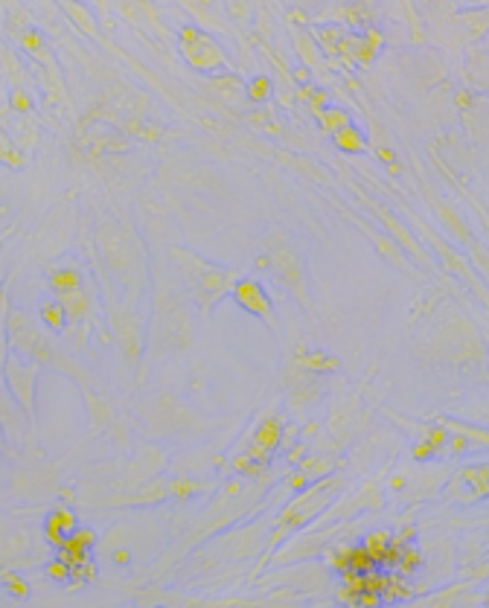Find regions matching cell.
I'll return each mask as SVG.
<instances>
[{
	"instance_id": "obj_1",
	"label": "cell",
	"mask_w": 489,
	"mask_h": 608,
	"mask_svg": "<svg viewBox=\"0 0 489 608\" xmlns=\"http://www.w3.org/2000/svg\"><path fill=\"white\" fill-rule=\"evenodd\" d=\"M175 257H181L178 259L181 265L192 268V271H187V279L192 285L195 300L201 303V309H210L213 300H222L227 291L234 288V279H236L234 271H218V268H213V265H204L195 257H190V253H181V250H175Z\"/></svg>"
},
{
	"instance_id": "obj_2",
	"label": "cell",
	"mask_w": 489,
	"mask_h": 608,
	"mask_svg": "<svg viewBox=\"0 0 489 608\" xmlns=\"http://www.w3.org/2000/svg\"><path fill=\"white\" fill-rule=\"evenodd\" d=\"M332 492H335V483H317L315 489H306L297 501L283 513V527H300L309 518H315L329 504Z\"/></svg>"
},
{
	"instance_id": "obj_3",
	"label": "cell",
	"mask_w": 489,
	"mask_h": 608,
	"mask_svg": "<svg viewBox=\"0 0 489 608\" xmlns=\"http://www.w3.org/2000/svg\"><path fill=\"white\" fill-rule=\"evenodd\" d=\"M234 300L239 303V306L253 314V318H262L271 329H277V320H274V309H271V297H268V291L256 283V279H239V283H234Z\"/></svg>"
},
{
	"instance_id": "obj_4",
	"label": "cell",
	"mask_w": 489,
	"mask_h": 608,
	"mask_svg": "<svg viewBox=\"0 0 489 608\" xmlns=\"http://www.w3.org/2000/svg\"><path fill=\"white\" fill-rule=\"evenodd\" d=\"M6 382H9V390L15 393L18 405L23 408V413L32 419L35 417V405H32V387H35V373H38V367L35 364H21L18 358H9L6 361Z\"/></svg>"
},
{
	"instance_id": "obj_5",
	"label": "cell",
	"mask_w": 489,
	"mask_h": 608,
	"mask_svg": "<svg viewBox=\"0 0 489 608\" xmlns=\"http://www.w3.org/2000/svg\"><path fill=\"white\" fill-rule=\"evenodd\" d=\"M183 56H187V62H190L195 70H216L218 65H225L222 50H218L213 41H207V38H198L195 44H187Z\"/></svg>"
},
{
	"instance_id": "obj_6",
	"label": "cell",
	"mask_w": 489,
	"mask_h": 608,
	"mask_svg": "<svg viewBox=\"0 0 489 608\" xmlns=\"http://www.w3.org/2000/svg\"><path fill=\"white\" fill-rule=\"evenodd\" d=\"M455 483H463L469 489V495L463 498L466 504L472 501H481V498L489 495V466H469V469H460Z\"/></svg>"
},
{
	"instance_id": "obj_7",
	"label": "cell",
	"mask_w": 489,
	"mask_h": 608,
	"mask_svg": "<svg viewBox=\"0 0 489 608\" xmlns=\"http://www.w3.org/2000/svg\"><path fill=\"white\" fill-rule=\"evenodd\" d=\"M280 436H283V431H280V422L277 419H265L260 425V434H256V443L251 448V460L253 463H260V460H265L268 452H274V448L280 445Z\"/></svg>"
},
{
	"instance_id": "obj_8",
	"label": "cell",
	"mask_w": 489,
	"mask_h": 608,
	"mask_svg": "<svg viewBox=\"0 0 489 608\" xmlns=\"http://www.w3.org/2000/svg\"><path fill=\"white\" fill-rule=\"evenodd\" d=\"M73 530H76V515H73L70 509H56V513H53L50 518H47V524H44L47 541L56 544V547L65 544V539L70 536Z\"/></svg>"
},
{
	"instance_id": "obj_9",
	"label": "cell",
	"mask_w": 489,
	"mask_h": 608,
	"mask_svg": "<svg viewBox=\"0 0 489 608\" xmlns=\"http://www.w3.org/2000/svg\"><path fill=\"white\" fill-rule=\"evenodd\" d=\"M297 364L309 373H335L338 370V358L329 355V352H297Z\"/></svg>"
},
{
	"instance_id": "obj_10",
	"label": "cell",
	"mask_w": 489,
	"mask_h": 608,
	"mask_svg": "<svg viewBox=\"0 0 489 608\" xmlns=\"http://www.w3.org/2000/svg\"><path fill=\"white\" fill-rule=\"evenodd\" d=\"M332 140H335V145L341 152H347V154H359V152H364L367 149V140H364V135L356 128V126H344V128H338L335 135H332Z\"/></svg>"
},
{
	"instance_id": "obj_11",
	"label": "cell",
	"mask_w": 489,
	"mask_h": 608,
	"mask_svg": "<svg viewBox=\"0 0 489 608\" xmlns=\"http://www.w3.org/2000/svg\"><path fill=\"white\" fill-rule=\"evenodd\" d=\"M271 265L280 271V277H286V279H288V285H291V288L300 291V265H297V259L291 257L288 250H277Z\"/></svg>"
},
{
	"instance_id": "obj_12",
	"label": "cell",
	"mask_w": 489,
	"mask_h": 608,
	"mask_svg": "<svg viewBox=\"0 0 489 608\" xmlns=\"http://www.w3.org/2000/svg\"><path fill=\"white\" fill-rule=\"evenodd\" d=\"M317 119H321V128L326 131V135H335L338 128H344V126H350L352 123V117H350V111H344V108H323L321 114H317Z\"/></svg>"
},
{
	"instance_id": "obj_13",
	"label": "cell",
	"mask_w": 489,
	"mask_h": 608,
	"mask_svg": "<svg viewBox=\"0 0 489 608\" xmlns=\"http://www.w3.org/2000/svg\"><path fill=\"white\" fill-rule=\"evenodd\" d=\"M58 303L65 306V314H67V318H73V320H79V318H84V314H88V303H84V297H82V288L65 291Z\"/></svg>"
},
{
	"instance_id": "obj_14",
	"label": "cell",
	"mask_w": 489,
	"mask_h": 608,
	"mask_svg": "<svg viewBox=\"0 0 489 608\" xmlns=\"http://www.w3.org/2000/svg\"><path fill=\"white\" fill-rule=\"evenodd\" d=\"M440 425H443L446 431H457V434H463L469 443H481V445L489 448V431L472 428V425H463V422H455V419H440Z\"/></svg>"
},
{
	"instance_id": "obj_15",
	"label": "cell",
	"mask_w": 489,
	"mask_h": 608,
	"mask_svg": "<svg viewBox=\"0 0 489 608\" xmlns=\"http://www.w3.org/2000/svg\"><path fill=\"white\" fill-rule=\"evenodd\" d=\"M41 320H44L47 329L61 332V329H65V320H67L65 306H61V303H44V306H41Z\"/></svg>"
},
{
	"instance_id": "obj_16",
	"label": "cell",
	"mask_w": 489,
	"mask_h": 608,
	"mask_svg": "<svg viewBox=\"0 0 489 608\" xmlns=\"http://www.w3.org/2000/svg\"><path fill=\"white\" fill-rule=\"evenodd\" d=\"M364 550L370 553L376 562H382V559L390 553V536L385 530H376V533H370V536H367V541H364Z\"/></svg>"
},
{
	"instance_id": "obj_17",
	"label": "cell",
	"mask_w": 489,
	"mask_h": 608,
	"mask_svg": "<svg viewBox=\"0 0 489 608\" xmlns=\"http://www.w3.org/2000/svg\"><path fill=\"white\" fill-rule=\"evenodd\" d=\"M244 96H248L251 102H256V105L265 102L268 96H271V79L262 76V73H260V76H253L248 82V88H244Z\"/></svg>"
},
{
	"instance_id": "obj_18",
	"label": "cell",
	"mask_w": 489,
	"mask_h": 608,
	"mask_svg": "<svg viewBox=\"0 0 489 608\" xmlns=\"http://www.w3.org/2000/svg\"><path fill=\"white\" fill-rule=\"evenodd\" d=\"M50 283H53V288L58 291V294H65V291L82 288V277H79V271L67 268V271H56V274L50 277Z\"/></svg>"
},
{
	"instance_id": "obj_19",
	"label": "cell",
	"mask_w": 489,
	"mask_h": 608,
	"mask_svg": "<svg viewBox=\"0 0 489 608\" xmlns=\"http://www.w3.org/2000/svg\"><path fill=\"white\" fill-rule=\"evenodd\" d=\"M213 88L218 93V100L227 102V105H234L239 100V93H242V84L236 79H218V82H213Z\"/></svg>"
},
{
	"instance_id": "obj_20",
	"label": "cell",
	"mask_w": 489,
	"mask_h": 608,
	"mask_svg": "<svg viewBox=\"0 0 489 608\" xmlns=\"http://www.w3.org/2000/svg\"><path fill=\"white\" fill-rule=\"evenodd\" d=\"M0 161L9 163V166H21V154L12 149V143L6 140V135L0 131Z\"/></svg>"
},
{
	"instance_id": "obj_21",
	"label": "cell",
	"mask_w": 489,
	"mask_h": 608,
	"mask_svg": "<svg viewBox=\"0 0 489 608\" xmlns=\"http://www.w3.org/2000/svg\"><path fill=\"white\" fill-rule=\"evenodd\" d=\"M306 96H309V102H312V111H315V114H321L323 108L329 105V96H326L323 91H309V88H306Z\"/></svg>"
},
{
	"instance_id": "obj_22",
	"label": "cell",
	"mask_w": 489,
	"mask_h": 608,
	"mask_svg": "<svg viewBox=\"0 0 489 608\" xmlns=\"http://www.w3.org/2000/svg\"><path fill=\"white\" fill-rule=\"evenodd\" d=\"M434 454H437V448L428 443V440L417 443V448H413V457H417V460H428V457H434Z\"/></svg>"
},
{
	"instance_id": "obj_23",
	"label": "cell",
	"mask_w": 489,
	"mask_h": 608,
	"mask_svg": "<svg viewBox=\"0 0 489 608\" xmlns=\"http://www.w3.org/2000/svg\"><path fill=\"white\" fill-rule=\"evenodd\" d=\"M67 568L70 565L65 562V559H58V562H53L50 568H47V574H50L53 579H67Z\"/></svg>"
},
{
	"instance_id": "obj_24",
	"label": "cell",
	"mask_w": 489,
	"mask_h": 608,
	"mask_svg": "<svg viewBox=\"0 0 489 608\" xmlns=\"http://www.w3.org/2000/svg\"><path fill=\"white\" fill-rule=\"evenodd\" d=\"M30 105H32V102L27 100V93H23V91L12 93V108H18V111H30Z\"/></svg>"
},
{
	"instance_id": "obj_25",
	"label": "cell",
	"mask_w": 489,
	"mask_h": 608,
	"mask_svg": "<svg viewBox=\"0 0 489 608\" xmlns=\"http://www.w3.org/2000/svg\"><path fill=\"white\" fill-rule=\"evenodd\" d=\"M23 47H27L30 53H38V50H41V38H38V32H27V35H23Z\"/></svg>"
},
{
	"instance_id": "obj_26",
	"label": "cell",
	"mask_w": 489,
	"mask_h": 608,
	"mask_svg": "<svg viewBox=\"0 0 489 608\" xmlns=\"http://www.w3.org/2000/svg\"><path fill=\"white\" fill-rule=\"evenodd\" d=\"M198 38H201V32L195 30V27H183V30H181V41H183V44H195Z\"/></svg>"
},
{
	"instance_id": "obj_27",
	"label": "cell",
	"mask_w": 489,
	"mask_h": 608,
	"mask_svg": "<svg viewBox=\"0 0 489 608\" xmlns=\"http://www.w3.org/2000/svg\"><path fill=\"white\" fill-rule=\"evenodd\" d=\"M376 154L382 157V161H385L387 166H390V163H396V157H394V152H390V149H376Z\"/></svg>"
},
{
	"instance_id": "obj_28",
	"label": "cell",
	"mask_w": 489,
	"mask_h": 608,
	"mask_svg": "<svg viewBox=\"0 0 489 608\" xmlns=\"http://www.w3.org/2000/svg\"><path fill=\"white\" fill-rule=\"evenodd\" d=\"M457 105H460V108H469V105H472V96H469L466 91H460V93H457Z\"/></svg>"
},
{
	"instance_id": "obj_29",
	"label": "cell",
	"mask_w": 489,
	"mask_h": 608,
	"mask_svg": "<svg viewBox=\"0 0 489 608\" xmlns=\"http://www.w3.org/2000/svg\"><path fill=\"white\" fill-rule=\"evenodd\" d=\"M295 79H297V82H303V84H306V82H309V73H306V70H303V67H300V70H295Z\"/></svg>"
},
{
	"instance_id": "obj_30",
	"label": "cell",
	"mask_w": 489,
	"mask_h": 608,
	"mask_svg": "<svg viewBox=\"0 0 489 608\" xmlns=\"http://www.w3.org/2000/svg\"><path fill=\"white\" fill-rule=\"evenodd\" d=\"M114 559H117V565H126V562H128V553H114Z\"/></svg>"
},
{
	"instance_id": "obj_31",
	"label": "cell",
	"mask_w": 489,
	"mask_h": 608,
	"mask_svg": "<svg viewBox=\"0 0 489 608\" xmlns=\"http://www.w3.org/2000/svg\"><path fill=\"white\" fill-rule=\"evenodd\" d=\"M486 603H489V597H486Z\"/></svg>"
}]
</instances>
